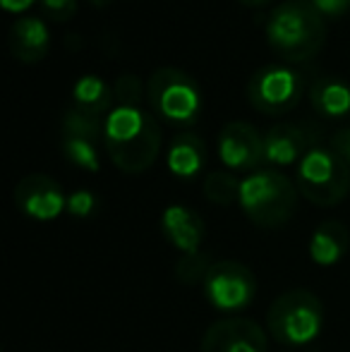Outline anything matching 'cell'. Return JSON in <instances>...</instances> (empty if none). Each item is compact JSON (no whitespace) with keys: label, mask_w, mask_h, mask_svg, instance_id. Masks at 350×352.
<instances>
[{"label":"cell","mask_w":350,"mask_h":352,"mask_svg":"<svg viewBox=\"0 0 350 352\" xmlns=\"http://www.w3.org/2000/svg\"><path fill=\"white\" fill-rule=\"evenodd\" d=\"M161 142L164 135L156 116L140 106H116L106 116L103 144L118 170L130 175L149 170L159 158Z\"/></svg>","instance_id":"6da1fadb"},{"label":"cell","mask_w":350,"mask_h":352,"mask_svg":"<svg viewBox=\"0 0 350 352\" xmlns=\"http://www.w3.org/2000/svg\"><path fill=\"white\" fill-rule=\"evenodd\" d=\"M266 43L285 63H307L327 41V19L309 0H285L266 17Z\"/></svg>","instance_id":"7a4b0ae2"},{"label":"cell","mask_w":350,"mask_h":352,"mask_svg":"<svg viewBox=\"0 0 350 352\" xmlns=\"http://www.w3.org/2000/svg\"><path fill=\"white\" fill-rule=\"evenodd\" d=\"M327 311L307 287L285 290L271 302L266 311V331L278 345L288 350H303L322 336Z\"/></svg>","instance_id":"3957f363"},{"label":"cell","mask_w":350,"mask_h":352,"mask_svg":"<svg viewBox=\"0 0 350 352\" xmlns=\"http://www.w3.org/2000/svg\"><path fill=\"white\" fill-rule=\"evenodd\" d=\"M298 185L276 168H262L243 177L240 209L257 228L276 230L285 226L298 209Z\"/></svg>","instance_id":"277c9868"},{"label":"cell","mask_w":350,"mask_h":352,"mask_svg":"<svg viewBox=\"0 0 350 352\" xmlns=\"http://www.w3.org/2000/svg\"><path fill=\"white\" fill-rule=\"evenodd\" d=\"M146 101L156 118L182 132L201 116L204 96L192 74L180 67H159L146 79Z\"/></svg>","instance_id":"5b68a950"},{"label":"cell","mask_w":350,"mask_h":352,"mask_svg":"<svg viewBox=\"0 0 350 352\" xmlns=\"http://www.w3.org/2000/svg\"><path fill=\"white\" fill-rule=\"evenodd\" d=\"M295 185L307 201L322 209L338 206L350 192V166L331 146L317 144L295 168Z\"/></svg>","instance_id":"8992f818"},{"label":"cell","mask_w":350,"mask_h":352,"mask_svg":"<svg viewBox=\"0 0 350 352\" xmlns=\"http://www.w3.org/2000/svg\"><path fill=\"white\" fill-rule=\"evenodd\" d=\"M204 300L221 314L235 316L245 311L257 297V278L250 266L233 259L214 261L204 283H201Z\"/></svg>","instance_id":"52a82bcc"},{"label":"cell","mask_w":350,"mask_h":352,"mask_svg":"<svg viewBox=\"0 0 350 352\" xmlns=\"http://www.w3.org/2000/svg\"><path fill=\"white\" fill-rule=\"evenodd\" d=\"M303 94L305 77L288 65H264L248 82V98L252 108L271 118L293 111Z\"/></svg>","instance_id":"ba28073f"},{"label":"cell","mask_w":350,"mask_h":352,"mask_svg":"<svg viewBox=\"0 0 350 352\" xmlns=\"http://www.w3.org/2000/svg\"><path fill=\"white\" fill-rule=\"evenodd\" d=\"M219 158L230 173H254L264 166V135L250 122H226L219 132Z\"/></svg>","instance_id":"9c48e42d"},{"label":"cell","mask_w":350,"mask_h":352,"mask_svg":"<svg viewBox=\"0 0 350 352\" xmlns=\"http://www.w3.org/2000/svg\"><path fill=\"white\" fill-rule=\"evenodd\" d=\"M14 206L32 221L48 223L67 211V195L63 192L61 182L51 175L32 173L14 187Z\"/></svg>","instance_id":"30bf717a"},{"label":"cell","mask_w":350,"mask_h":352,"mask_svg":"<svg viewBox=\"0 0 350 352\" xmlns=\"http://www.w3.org/2000/svg\"><path fill=\"white\" fill-rule=\"evenodd\" d=\"M201 352H269V338L257 321L226 316L204 331Z\"/></svg>","instance_id":"8fae6325"},{"label":"cell","mask_w":350,"mask_h":352,"mask_svg":"<svg viewBox=\"0 0 350 352\" xmlns=\"http://www.w3.org/2000/svg\"><path fill=\"white\" fill-rule=\"evenodd\" d=\"M319 144V130L305 122H278L264 135V163L271 168L298 166Z\"/></svg>","instance_id":"7c38bea8"},{"label":"cell","mask_w":350,"mask_h":352,"mask_svg":"<svg viewBox=\"0 0 350 352\" xmlns=\"http://www.w3.org/2000/svg\"><path fill=\"white\" fill-rule=\"evenodd\" d=\"M161 232L180 254H195L201 252L206 226L195 209L185 204H171L161 213Z\"/></svg>","instance_id":"4fadbf2b"},{"label":"cell","mask_w":350,"mask_h":352,"mask_svg":"<svg viewBox=\"0 0 350 352\" xmlns=\"http://www.w3.org/2000/svg\"><path fill=\"white\" fill-rule=\"evenodd\" d=\"M8 46L12 56L22 63H39L51 51V32L36 14H22L8 32Z\"/></svg>","instance_id":"5bb4252c"},{"label":"cell","mask_w":350,"mask_h":352,"mask_svg":"<svg viewBox=\"0 0 350 352\" xmlns=\"http://www.w3.org/2000/svg\"><path fill=\"white\" fill-rule=\"evenodd\" d=\"M350 250V230L343 221L338 218H329L322 221L314 228L312 237H309V259L317 266H336L346 259Z\"/></svg>","instance_id":"9a60e30c"},{"label":"cell","mask_w":350,"mask_h":352,"mask_svg":"<svg viewBox=\"0 0 350 352\" xmlns=\"http://www.w3.org/2000/svg\"><path fill=\"white\" fill-rule=\"evenodd\" d=\"M206 158H209V151H206L204 140L192 130L177 132L166 153L168 170L180 180H192L199 175L206 168Z\"/></svg>","instance_id":"2e32d148"},{"label":"cell","mask_w":350,"mask_h":352,"mask_svg":"<svg viewBox=\"0 0 350 352\" xmlns=\"http://www.w3.org/2000/svg\"><path fill=\"white\" fill-rule=\"evenodd\" d=\"M309 103L322 118L336 120L350 113V84L338 77H319L309 87Z\"/></svg>","instance_id":"e0dca14e"},{"label":"cell","mask_w":350,"mask_h":352,"mask_svg":"<svg viewBox=\"0 0 350 352\" xmlns=\"http://www.w3.org/2000/svg\"><path fill=\"white\" fill-rule=\"evenodd\" d=\"M113 87L106 84L96 74H82L75 84H72V106L80 111L89 113V116L106 118L113 106Z\"/></svg>","instance_id":"ac0fdd59"},{"label":"cell","mask_w":350,"mask_h":352,"mask_svg":"<svg viewBox=\"0 0 350 352\" xmlns=\"http://www.w3.org/2000/svg\"><path fill=\"white\" fill-rule=\"evenodd\" d=\"M61 148L63 156L72 163V166L82 168L87 173L101 170V161H98V140L87 135H61Z\"/></svg>","instance_id":"d6986e66"},{"label":"cell","mask_w":350,"mask_h":352,"mask_svg":"<svg viewBox=\"0 0 350 352\" xmlns=\"http://www.w3.org/2000/svg\"><path fill=\"white\" fill-rule=\"evenodd\" d=\"M240 185L243 180L233 175L230 170H211L204 177V197L216 206H230L240 201Z\"/></svg>","instance_id":"ffe728a7"},{"label":"cell","mask_w":350,"mask_h":352,"mask_svg":"<svg viewBox=\"0 0 350 352\" xmlns=\"http://www.w3.org/2000/svg\"><path fill=\"white\" fill-rule=\"evenodd\" d=\"M214 266V259L209 252H195V254H180L175 261V278L185 285H195V283H204L209 269Z\"/></svg>","instance_id":"44dd1931"},{"label":"cell","mask_w":350,"mask_h":352,"mask_svg":"<svg viewBox=\"0 0 350 352\" xmlns=\"http://www.w3.org/2000/svg\"><path fill=\"white\" fill-rule=\"evenodd\" d=\"M113 94L120 101V106H140L142 98H146V87L137 74L122 72L113 84Z\"/></svg>","instance_id":"7402d4cb"},{"label":"cell","mask_w":350,"mask_h":352,"mask_svg":"<svg viewBox=\"0 0 350 352\" xmlns=\"http://www.w3.org/2000/svg\"><path fill=\"white\" fill-rule=\"evenodd\" d=\"M98 211V197L91 190H77L67 195V213L72 218H91Z\"/></svg>","instance_id":"603a6c76"},{"label":"cell","mask_w":350,"mask_h":352,"mask_svg":"<svg viewBox=\"0 0 350 352\" xmlns=\"http://www.w3.org/2000/svg\"><path fill=\"white\" fill-rule=\"evenodd\" d=\"M39 10L51 22H67L77 14V0H39Z\"/></svg>","instance_id":"cb8c5ba5"},{"label":"cell","mask_w":350,"mask_h":352,"mask_svg":"<svg viewBox=\"0 0 350 352\" xmlns=\"http://www.w3.org/2000/svg\"><path fill=\"white\" fill-rule=\"evenodd\" d=\"M309 5L324 19H338L350 12V0H309Z\"/></svg>","instance_id":"d4e9b609"},{"label":"cell","mask_w":350,"mask_h":352,"mask_svg":"<svg viewBox=\"0 0 350 352\" xmlns=\"http://www.w3.org/2000/svg\"><path fill=\"white\" fill-rule=\"evenodd\" d=\"M329 146H331L333 151H336L338 156H341L343 161L350 166V127H341L338 132H333Z\"/></svg>","instance_id":"484cf974"},{"label":"cell","mask_w":350,"mask_h":352,"mask_svg":"<svg viewBox=\"0 0 350 352\" xmlns=\"http://www.w3.org/2000/svg\"><path fill=\"white\" fill-rule=\"evenodd\" d=\"M3 3V8L8 10V12H27L29 8H32L34 3H39V0H0Z\"/></svg>","instance_id":"4316f807"},{"label":"cell","mask_w":350,"mask_h":352,"mask_svg":"<svg viewBox=\"0 0 350 352\" xmlns=\"http://www.w3.org/2000/svg\"><path fill=\"white\" fill-rule=\"evenodd\" d=\"M238 3H243V5H250V8H259V5L269 3V0H238Z\"/></svg>","instance_id":"83f0119b"},{"label":"cell","mask_w":350,"mask_h":352,"mask_svg":"<svg viewBox=\"0 0 350 352\" xmlns=\"http://www.w3.org/2000/svg\"><path fill=\"white\" fill-rule=\"evenodd\" d=\"M91 5H96V8H106L108 3H113V0H89Z\"/></svg>","instance_id":"f1b7e54d"}]
</instances>
